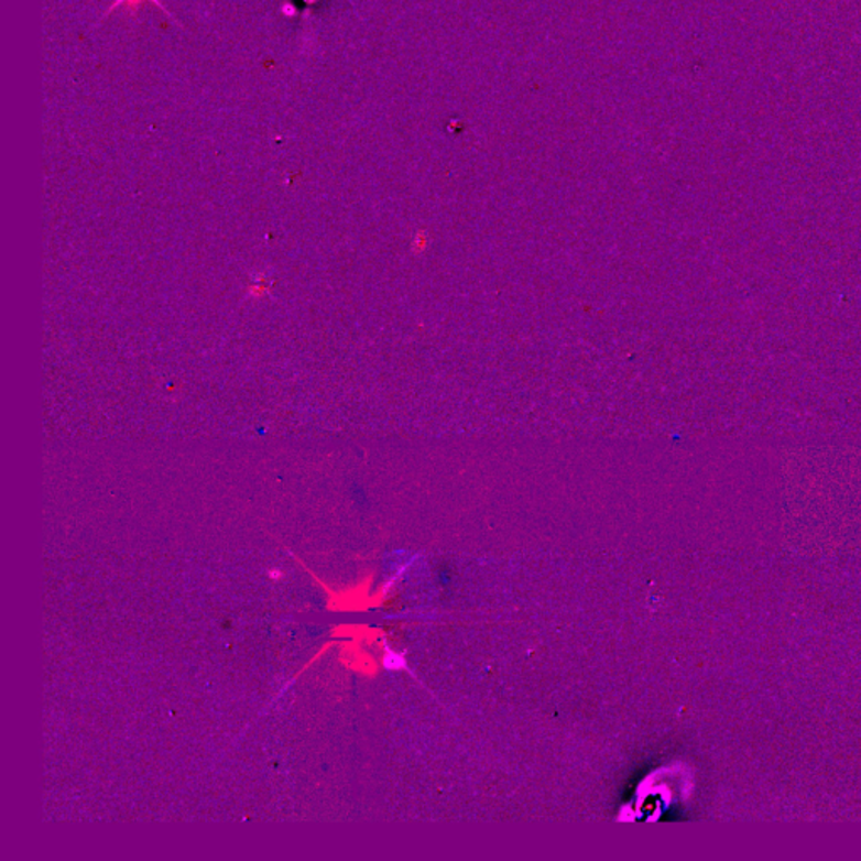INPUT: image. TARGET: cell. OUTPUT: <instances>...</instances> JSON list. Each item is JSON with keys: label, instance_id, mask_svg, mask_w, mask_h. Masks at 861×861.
<instances>
[{"label": "cell", "instance_id": "obj_1", "mask_svg": "<svg viewBox=\"0 0 861 861\" xmlns=\"http://www.w3.org/2000/svg\"><path fill=\"white\" fill-rule=\"evenodd\" d=\"M268 576H270L271 580H282L283 577H285V574H283V570L280 569H270Z\"/></svg>", "mask_w": 861, "mask_h": 861}]
</instances>
